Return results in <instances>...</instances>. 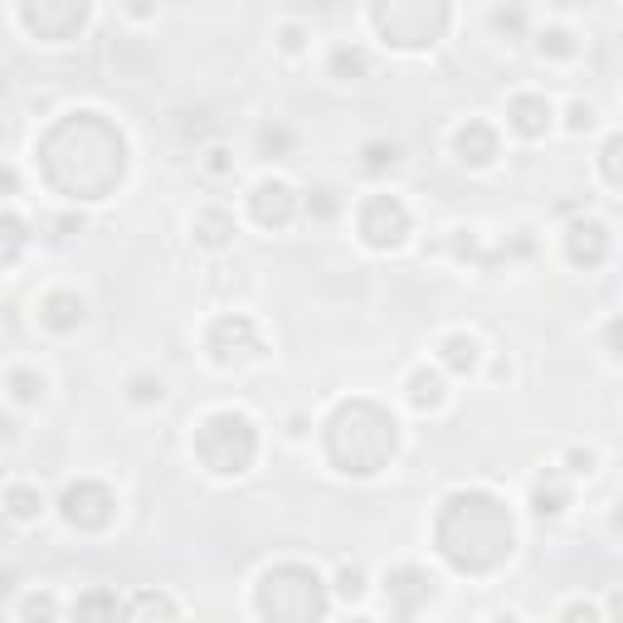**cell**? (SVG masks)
<instances>
[{"instance_id": "obj_1", "label": "cell", "mask_w": 623, "mask_h": 623, "mask_svg": "<svg viewBox=\"0 0 623 623\" xmlns=\"http://www.w3.org/2000/svg\"><path fill=\"white\" fill-rule=\"evenodd\" d=\"M39 161L54 190L74 200H103L127 171V147L122 132L98 112H74L39 142Z\"/></svg>"}, {"instance_id": "obj_23", "label": "cell", "mask_w": 623, "mask_h": 623, "mask_svg": "<svg viewBox=\"0 0 623 623\" xmlns=\"http://www.w3.org/2000/svg\"><path fill=\"white\" fill-rule=\"evenodd\" d=\"M599 166H604V176H609L614 185H623V137H609V142H604Z\"/></svg>"}, {"instance_id": "obj_10", "label": "cell", "mask_w": 623, "mask_h": 623, "mask_svg": "<svg viewBox=\"0 0 623 623\" xmlns=\"http://www.w3.org/2000/svg\"><path fill=\"white\" fill-rule=\"evenodd\" d=\"M20 15H25V25H30L39 39H69L78 25L88 20V10L74 5V0H64V5H25Z\"/></svg>"}, {"instance_id": "obj_30", "label": "cell", "mask_w": 623, "mask_h": 623, "mask_svg": "<svg viewBox=\"0 0 623 623\" xmlns=\"http://www.w3.org/2000/svg\"><path fill=\"white\" fill-rule=\"evenodd\" d=\"M331 64H336V74H346V69H351V74H366V59H361L356 49H336Z\"/></svg>"}, {"instance_id": "obj_31", "label": "cell", "mask_w": 623, "mask_h": 623, "mask_svg": "<svg viewBox=\"0 0 623 623\" xmlns=\"http://www.w3.org/2000/svg\"><path fill=\"white\" fill-rule=\"evenodd\" d=\"M132 395H137L142 404H147V400H161V380H151V375H137V380H132Z\"/></svg>"}, {"instance_id": "obj_19", "label": "cell", "mask_w": 623, "mask_h": 623, "mask_svg": "<svg viewBox=\"0 0 623 623\" xmlns=\"http://www.w3.org/2000/svg\"><path fill=\"white\" fill-rule=\"evenodd\" d=\"M195 234H200L205 249H224L229 234H234V224H229V215H220V210H205V215H195Z\"/></svg>"}, {"instance_id": "obj_43", "label": "cell", "mask_w": 623, "mask_h": 623, "mask_svg": "<svg viewBox=\"0 0 623 623\" xmlns=\"http://www.w3.org/2000/svg\"><path fill=\"white\" fill-rule=\"evenodd\" d=\"M619 526H623V512H619Z\"/></svg>"}, {"instance_id": "obj_34", "label": "cell", "mask_w": 623, "mask_h": 623, "mask_svg": "<svg viewBox=\"0 0 623 623\" xmlns=\"http://www.w3.org/2000/svg\"><path fill=\"white\" fill-rule=\"evenodd\" d=\"M570 127H575V132H585V127H594V112H589L585 103H575V108H570Z\"/></svg>"}, {"instance_id": "obj_6", "label": "cell", "mask_w": 623, "mask_h": 623, "mask_svg": "<svg viewBox=\"0 0 623 623\" xmlns=\"http://www.w3.org/2000/svg\"><path fill=\"white\" fill-rule=\"evenodd\" d=\"M375 25L400 49H424L443 35L448 5H375Z\"/></svg>"}, {"instance_id": "obj_26", "label": "cell", "mask_w": 623, "mask_h": 623, "mask_svg": "<svg viewBox=\"0 0 623 623\" xmlns=\"http://www.w3.org/2000/svg\"><path fill=\"white\" fill-rule=\"evenodd\" d=\"M336 589H341L346 599H361V594H366V575H361L356 565H346V570L336 575Z\"/></svg>"}, {"instance_id": "obj_5", "label": "cell", "mask_w": 623, "mask_h": 623, "mask_svg": "<svg viewBox=\"0 0 623 623\" xmlns=\"http://www.w3.org/2000/svg\"><path fill=\"white\" fill-rule=\"evenodd\" d=\"M195 453L205 458V468L220 477H239L258 453L254 424L244 414H210L195 434Z\"/></svg>"}, {"instance_id": "obj_27", "label": "cell", "mask_w": 623, "mask_h": 623, "mask_svg": "<svg viewBox=\"0 0 623 623\" xmlns=\"http://www.w3.org/2000/svg\"><path fill=\"white\" fill-rule=\"evenodd\" d=\"M395 161H400V147H385V142L366 147V171H385V166H395Z\"/></svg>"}, {"instance_id": "obj_24", "label": "cell", "mask_w": 623, "mask_h": 623, "mask_svg": "<svg viewBox=\"0 0 623 623\" xmlns=\"http://www.w3.org/2000/svg\"><path fill=\"white\" fill-rule=\"evenodd\" d=\"M35 512H39V492H30V487H10V516H15V521H30Z\"/></svg>"}, {"instance_id": "obj_8", "label": "cell", "mask_w": 623, "mask_h": 623, "mask_svg": "<svg viewBox=\"0 0 623 623\" xmlns=\"http://www.w3.org/2000/svg\"><path fill=\"white\" fill-rule=\"evenodd\" d=\"M361 234H366L370 249H395L404 234H409V210H404L395 195H375L361 210Z\"/></svg>"}, {"instance_id": "obj_16", "label": "cell", "mask_w": 623, "mask_h": 623, "mask_svg": "<svg viewBox=\"0 0 623 623\" xmlns=\"http://www.w3.org/2000/svg\"><path fill=\"white\" fill-rule=\"evenodd\" d=\"M512 127L521 132V137H546V127H550L546 98H516L512 103Z\"/></svg>"}, {"instance_id": "obj_41", "label": "cell", "mask_w": 623, "mask_h": 623, "mask_svg": "<svg viewBox=\"0 0 623 623\" xmlns=\"http://www.w3.org/2000/svg\"><path fill=\"white\" fill-rule=\"evenodd\" d=\"M351 623H375V619H351Z\"/></svg>"}, {"instance_id": "obj_7", "label": "cell", "mask_w": 623, "mask_h": 623, "mask_svg": "<svg viewBox=\"0 0 623 623\" xmlns=\"http://www.w3.org/2000/svg\"><path fill=\"white\" fill-rule=\"evenodd\" d=\"M59 507H64V521L78 526V531H103L112 521V512H117V502H112V492L103 482H74Z\"/></svg>"}, {"instance_id": "obj_3", "label": "cell", "mask_w": 623, "mask_h": 623, "mask_svg": "<svg viewBox=\"0 0 623 623\" xmlns=\"http://www.w3.org/2000/svg\"><path fill=\"white\" fill-rule=\"evenodd\" d=\"M327 453L341 473H380L395 458V419L370 400L341 404L327 424Z\"/></svg>"}, {"instance_id": "obj_15", "label": "cell", "mask_w": 623, "mask_h": 623, "mask_svg": "<svg viewBox=\"0 0 623 623\" xmlns=\"http://www.w3.org/2000/svg\"><path fill=\"white\" fill-rule=\"evenodd\" d=\"M458 156H463L468 166H487V161L497 156V132H492L487 122H468V127L458 132Z\"/></svg>"}, {"instance_id": "obj_22", "label": "cell", "mask_w": 623, "mask_h": 623, "mask_svg": "<svg viewBox=\"0 0 623 623\" xmlns=\"http://www.w3.org/2000/svg\"><path fill=\"white\" fill-rule=\"evenodd\" d=\"M560 507H565V487H560L555 477H550V482L541 477V482H536V512H541V516H555Z\"/></svg>"}, {"instance_id": "obj_32", "label": "cell", "mask_w": 623, "mask_h": 623, "mask_svg": "<svg viewBox=\"0 0 623 623\" xmlns=\"http://www.w3.org/2000/svg\"><path fill=\"white\" fill-rule=\"evenodd\" d=\"M5 234H10V244H5V258L20 254V244H25V229H20V220H5Z\"/></svg>"}, {"instance_id": "obj_42", "label": "cell", "mask_w": 623, "mask_h": 623, "mask_svg": "<svg viewBox=\"0 0 623 623\" xmlns=\"http://www.w3.org/2000/svg\"><path fill=\"white\" fill-rule=\"evenodd\" d=\"M497 623H516V619H497Z\"/></svg>"}, {"instance_id": "obj_29", "label": "cell", "mask_w": 623, "mask_h": 623, "mask_svg": "<svg viewBox=\"0 0 623 623\" xmlns=\"http://www.w3.org/2000/svg\"><path fill=\"white\" fill-rule=\"evenodd\" d=\"M10 385H15V395H20V400H35V390H44V380L30 375V370H15V375H10Z\"/></svg>"}, {"instance_id": "obj_28", "label": "cell", "mask_w": 623, "mask_h": 623, "mask_svg": "<svg viewBox=\"0 0 623 623\" xmlns=\"http://www.w3.org/2000/svg\"><path fill=\"white\" fill-rule=\"evenodd\" d=\"M541 49H546V54H575V35H570V30H546V35H541Z\"/></svg>"}, {"instance_id": "obj_25", "label": "cell", "mask_w": 623, "mask_h": 623, "mask_svg": "<svg viewBox=\"0 0 623 623\" xmlns=\"http://www.w3.org/2000/svg\"><path fill=\"white\" fill-rule=\"evenodd\" d=\"M25 623H54V594H30L25 599Z\"/></svg>"}, {"instance_id": "obj_2", "label": "cell", "mask_w": 623, "mask_h": 623, "mask_svg": "<svg viewBox=\"0 0 623 623\" xmlns=\"http://www.w3.org/2000/svg\"><path fill=\"white\" fill-rule=\"evenodd\" d=\"M439 550L448 555V565L487 575L512 555V516L487 492H458L439 512Z\"/></svg>"}, {"instance_id": "obj_12", "label": "cell", "mask_w": 623, "mask_h": 623, "mask_svg": "<svg viewBox=\"0 0 623 623\" xmlns=\"http://www.w3.org/2000/svg\"><path fill=\"white\" fill-rule=\"evenodd\" d=\"M565 254H570V263H580V268H599L604 254H609V234H604V224H594V220L570 224V234H565Z\"/></svg>"}, {"instance_id": "obj_11", "label": "cell", "mask_w": 623, "mask_h": 623, "mask_svg": "<svg viewBox=\"0 0 623 623\" xmlns=\"http://www.w3.org/2000/svg\"><path fill=\"white\" fill-rule=\"evenodd\" d=\"M254 220L263 224V229H283V224H293V210H297V195L288 190L283 181H263L254 190Z\"/></svg>"}, {"instance_id": "obj_18", "label": "cell", "mask_w": 623, "mask_h": 623, "mask_svg": "<svg viewBox=\"0 0 623 623\" xmlns=\"http://www.w3.org/2000/svg\"><path fill=\"white\" fill-rule=\"evenodd\" d=\"M74 623H117V599L108 589H93L74 604Z\"/></svg>"}, {"instance_id": "obj_14", "label": "cell", "mask_w": 623, "mask_h": 623, "mask_svg": "<svg viewBox=\"0 0 623 623\" xmlns=\"http://www.w3.org/2000/svg\"><path fill=\"white\" fill-rule=\"evenodd\" d=\"M83 297L78 293H49L44 302H39V322L49 331H74V327H83Z\"/></svg>"}, {"instance_id": "obj_20", "label": "cell", "mask_w": 623, "mask_h": 623, "mask_svg": "<svg viewBox=\"0 0 623 623\" xmlns=\"http://www.w3.org/2000/svg\"><path fill=\"white\" fill-rule=\"evenodd\" d=\"M473 361H477L473 336H448V341H443V366L448 370H473Z\"/></svg>"}, {"instance_id": "obj_37", "label": "cell", "mask_w": 623, "mask_h": 623, "mask_svg": "<svg viewBox=\"0 0 623 623\" xmlns=\"http://www.w3.org/2000/svg\"><path fill=\"white\" fill-rule=\"evenodd\" d=\"M589 463H594V458H589V453H580V448L570 453V468H575V473H589Z\"/></svg>"}, {"instance_id": "obj_9", "label": "cell", "mask_w": 623, "mask_h": 623, "mask_svg": "<svg viewBox=\"0 0 623 623\" xmlns=\"http://www.w3.org/2000/svg\"><path fill=\"white\" fill-rule=\"evenodd\" d=\"M210 351H215L220 366H239V361L263 356V341H258V331L249 317H220V322L210 327Z\"/></svg>"}, {"instance_id": "obj_38", "label": "cell", "mask_w": 623, "mask_h": 623, "mask_svg": "<svg viewBox=\"0 0 623 623\" xmlns=\"http://www.w3.org/2000/svg\"><path fill=\"white\" fill-rule=\"evenodd\" d=\"M336 210V200H331V190H317V215H331Z\"/></svg>"}, {"instance_id": "obj_35", "label": "cell", "mask_w": 623, "mask_h": 623, "mask_svg": "<svg viewBox=\"0 0 623 623\" xmlns=\"http://www.w3.org/2000/svg\"><path fill=\"white\" fill-rule=\"evenodd\" d=\"M609 351H614V356L623 361V317H614V322H609Z\"/></svg>"}, {"instance_id": "obj_39", "label": "cell", "mask_w": 623, "mask_h": 623, "mask_svg": "<svg viewBox=\"0 0 623 623\" xmlns=\"http://www.w3.org/2000/svg\"><path fill=\"white\" fill-rule=\"evenodd\" d=\"M210 171H229V151H210Z\"/></svg>"}, {"instance_id": "obj_40", "label": "cell", "mask_w": 623, "mask_h": 623, "mask_svg": "<svg viewBox=\"0 0 623 623\" xmlns=\"http://www.w3.org/2000/svg\"><path fill=\"white\" fill-rule=\"evenodd\" d=\"M609 609H614V614H619V619H623V589H614V599H609Z\"/></svg>"}, {"instance_id": "obj_36", "label": "cell", "mask_w": 623, "mask_h": 623, "mask_svg": "<svg viewBox=\"0 0 623 623\" xmlns=\"http://www.w3.org/2000/svg\"><path fill=\"white\" fill-rule=\"evenodd\" d=\"M497 30H521V10H497Z\"/></svg>"}, {"instance_id": "obj_4", "label": "cell", "mask_w": 623, "mask_h": 623, "mask_svg": "<svg viewBox=\"0 0 623 623\" xmlns=\"http://www.w3.org/2000/svg\"><path fill=\"white\" fill-rule=\"evenodd\" d=\"M258 614L268 623H322L327 614V589L302 565H278L258 585Z\"/></svg>"}, {"instance_id": "obj_21", "label": "cell", "mask_w": 623, "mask_h": 623, "mask_svg": "<svg viewBox=\"0 0 623 623\" xmlns=\"http://www.w3.org/2000/svg\"><path fill=\"white\" fill-rule=\"evenodd\" d=\"M409 400L419 404V409H434V404H443V380H439V375H429V370H419V375L409 380Z\"/></svg>"}, {"instance_id": "obj_13", "label": "cell", "mask_w": 623, "mask_h": 623, "mask_svg": "<svg viewBox=\"0 0 623 623\" xmlns=\"http://www.w3.org/2000/svg\"><path fill=\"white\" fill-rule=\"evenodd\" d=\"M385 594L400 604V614H414L419 604H429V599H434V580H429L424 570L404 565V570H395V575L385 580Z\"/></svg>"}, {"instance_id": "obj_17", "label": "cell", "mask_w": 623, "mask_h": 623, "mask_svg": "<svg viewBox=\"0 0 623 623\" xmlns=\"http://www.w3.org/2000/svg\"><path fill=\"white\" fill-rule=\"evenodd\" d=\"M127 623H176V609H171V599H166V594L147 589V594H137V599H132Z\"/></svg>"}, {"instance_id": "obj_33", "label": "cell", "mask_w": 623, "mask_h": 623, "mask_svg": "<svg viewBox=\"0 0 623 623\" xmlns=\"http://www.w3.org/2000/svg\"><path fill=\"white\" fill-rule=\"evenodd\" d=\"M565 623H599V614H594V604H570Z\"/></svg>"}]
</instances>
